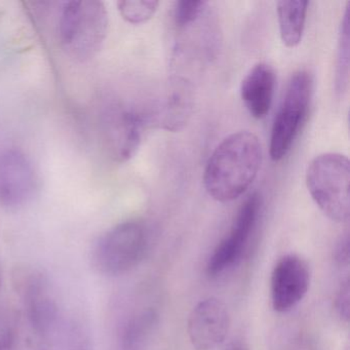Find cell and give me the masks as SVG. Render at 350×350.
I'll use <instances>...</instances> for the list:
<instances>
[{"instance_id": "cell-4", "label": "cell", "mask_w": 350, "mask_h": 350, "mask_svg": "<svg viewBox=\"0 0 350 350\" xmlns=\"http://www.w3.org/2000/svg\"><path fill=\"white\" fill-rule=\"evenodd\" d=\"M148 245L146 226L140 221H126L108 230L98 241L92 261L104 275H122L140 264Z\"/></svg>"}, {"instance_id": "cell-1", "label": "cell", "mask_w": 350, "mask_h": 350, "mask_svg": "<svg viewBox=\"0 0 350 350\" xmlns=\"http://www.w3.org/2000/svg\"><path fill=\"white\" fill-rule=\"evenodd\" d=\"M263 151L259 138L249 131L233 133L216 147L204 170L206 192L217 202L243 196L261 167Z\"/></svg>"}, {"instance_id": "cell-10", "label": "cell", "mask_w": 350, "mask_h": 350, "mask_svg": "<svg viewBox=\"0 0 350 350\" xmlns=\"http://www.w3.org/2000/svg\"><path fill=\"white\" fill-rule=\"evenodd\" d=\"M193 103L191 83L183 77H172L165 83L148 113H144L145 122L161 130L178 132L187 124Z\"/></svg>"}, {"instance_id": "cell-14", "label": "cell", "mask_w": 350, "mask_h": 350, "mask_svg": "<svg viewBox=\"0 0 350 350\" xmlns=\"http://www.w3.org/2000/svg\"><path fill=\"white\" fill-rule=\"evenodd\" d=\"M159 315L152 308L133 314L120 333V350H147L159 327Z\"/></svg>"}, {"instance_id": "cell-21", "label": "cell", "mask_w": 350, "mask_h": 350, "mask_svg": "<svg viewBox=\"0 0 350 350\" xmlns=\"http://www.w3.org/2000/svg\"><path fill=\"white\" fill-rule=\"evenodd\" d=\"M350 247H349V235L346 233L345 235L340 239L334 250V261L338 266L341 267H348L350 261Z\"/></svg>"}, {"instance_id": "cell-22", "label": "cell", "mask_w": 350, "mask_h": 350, "mask_svg": "<svg viewBox=\"0 0 350 350\" xmlns=\"http://www.w3.org/2000/svg\"><path fill=\"white\" fill-rule=\"evenodd\" d=\"M16 333L12 329L0 335V350H16Z\"/></svg>"}, {"instance_id": "cell-5", "label": "cell", "mask_w": 350, "mask_h": 350, "mask_svg": "<svg viewBox=\"0 0 350 350\" xmlns=\"http://www.w3.org/2000/svg\"><path fill=\"white\" fill-rule=\"evenodd\" d=\"M312 93V79L300 70L291 77L270 136L272 161H280L290 152L303 124L306 120Z\"/></svg>"}, {"instance_id": "cell-20", "label": "cell", "mask_w": 350, "mask_h": 350, "mask_svg": "<svg viewBox=\"0 0 350 350\" xmlns=\"http://www.w3.org/2000/svg\"><path fill=\"white\" fill-rule=\"evenodd\" d=\"M65 350H92L91 340L81 325H73L67 337Z\"/></svg>"}, {"instance_id": "cell-18", "label": "cell", "mask_w": 350, "mask_h": 350, "mask_svg": "<svg viewBox=\"0 0 350 350\" xmlns=\"http://www.w3.org/2000/svg\"><path fill=\"white\" fill-rule=\"evenodd\" d=\"M208 10V3L206 1H178L176 3L175 9H174V23L179 29H186L196 23L198 20L202 19L206 15Z\"/></svg>"}, {"instance_id": "cell-8", "label": "cell", "mask_w": 350, "mask_h": 350, "mask_svg": "<svg viewBox=\"0 0 350 350\" xmlns=\"http://www.w3.org/2000/svg\"><path fill=\"white\" fill-rule=\"evenodd\" d=\"M308 263L296 254L282 256L272 270L270 300L275 312L286 313L294 309L308 293L310 286Z\"/></svg>"}, {"instance_id": "cell-24", "label": "cell", "mask_w": 350, "mask_h": 350, "mask_svg": "<svg viewBox=\"0 0 350 350\" xmlns=\"http://www.w3.org/2000/svg\"><path fill=\"white\" fill-rule=\"evenodd\" d=\"M0 286H1V278H0Z\"/></svg>"}, {"instance_id": "cell-6", "label": "cell", "mask_w": 350, "mask_h": 350, "mask_svg": "<svg viewBox=\"0 0 350 350\" xmlns=\"http://www.w3.org/2000/svg\"><path fill=\"white\" fill-rule=\"evenodd\" d=\"M261 206V196L258 193L252 194L243 202L228 234L208 258L206 267L208 278H219L241 261L257 226Z\"/></svg>"}, {"instance_id": "cell-2", "label": "cell", "mask_w": 350, "mask_h": 350, "mask_svg": "<svg viewBox=\"0 0 350 350\" xmlns=\"http://www.w3.org/2000/svg\"><path fill=\"white\" fill-rule=\"evenodd\" d=\"M107 32L108 13L101 1L81 0L63 5L59 42L69 56L79 61L93 58L103 46Z\"/></svg>"}, {"instance_id": "cell-16", "label": "cell", "mask_w": 350, "mask_h": 350, "mask_svg": "<svg viewBox=\"0 0 350 350\" xmlns=\"http://www.w3.org/2000/svg\"><path fill=\"white\" fill-rule=\"evenodd\" d=\"M349 3H348L342 19L337 60H336V90L339 94L346 91L348 87V79H349Z\"/></svg>"}, {"instance_id": "cell-13", "label": "cell", "mask_w": 350, "mask_h": 350, "mask_svg": "<svg viewBox=\"0 0 350 350\" xmlns=\"http://www.w3.org/2000/svg\"><path fill=\"white\" fill-rule=\"evenodd\" d=\"M275 83V71L267 63L256 64L241 81V100L256 120L265 118L269 112Z\"/></svg>"}, {"instance_id": "cell-3", "label": "cell", "mask_w": 350, "mask_h": 350, "mask_svg": "<svg viewBox=\"0 0 350 350\" xmlns=\"http://www.w3.org/2000/svg\"><path fill=\"white\" fill-rule=\"evenodd\" d=\"M350 165L345 155L323 153L306 172V185L319 210L334 222L349 220Z\"/></svg>"}, {"instance_id": "cell-15", "label": "cell", "mask_w": 350, "mask_h": 350, "mask_svg": "<svg viewBox=\"0 0 350 350\" xmlns=\"http://www.w3.org/2000/svg\"><path fill=\"white\" fill-rule=\"evenodd\" d=\"M308 1L282 0L278 3V25L280 38L286 48L300 44L306 23Z\"/></svg>"}, {"instance_id": "cell-23", "label": "cell", "mask_w": 350, "mask_h": 350, "mask_svg": "<svg viewBox=\"0 0 350 350\" xmlns=\"http://www.w3.org/2000/svg\"><path fill=\"white\" fill-rule=\"evenodd\" d=\"M227 350H249V348L241 342H235V343L231 344Z\"/></svg>"}, {"instance_id": "cell-7", "label": "cell", "mask_w": 350, "mask_h": 350, "mask_svg": "<svg viewBox=\"0 0 350 350\" xmlns=\"http://www.w3.org/2000/svg\"><path fill=\"white\" fill-rule=\"evenodd\" d=\"M48 284L46 276L33 268H18L14 273V286L23 300L28 319L42 337H49L58 321V306Z\"/></svg>"}, {"instance_id": "cell-12", "label": "cell", "mask_w": 350, "mask_h": 350, "mask_svg": "<svg viewBox=\"0 0 350 350\" xmlns=\"http://www.w3.org/2000/svg\"><path fill=\"white\" fill-rule=\"evenodd\" d=\"M36 175L28 157L17 149L0 151V206H25L36 190Z\"/></svg>"}, {"instance_id": "cell-19", "label": "cell", "mask_w": 350, "mask_h": 350, "mask_svg": "<svg viewBox=\"0 0 350 350\" xmlns=\"http://www.w3.org/2000/svg\"><path fill=\"white\" fill-rule=\"evenodd\" d=\"M349 278H345L336 293L334 307L340 321L349 323L350 317V286Z\"/></svg>"}, {"instance_id": "cell-17", "label": "cell", "mask_w": 350, "mask_h": 350, "mask_svg": "<svg viewBox=\"0 0 350 350\" xmlns=\"http://www.w3.org/2000/svg\"><path fill=\"white\" fill-rule=\"evenodd\" d=\"M120 15L129 23L141 24L157 13L159 3L155 0H126L118 3Z\"/></svg>"}, {"instance_id": "cell-9", "label": "cell", "mask_w": 350, "mask_h": 350, "mask_svg": "<svg viewBox=\"0 0 350 350\" xmlns=\"http://www.w3.org/2000/svg\"><path fill=\"white\" fill-rule=\"evenodd\" d=\"M144 113L124 105H113L103 114V133L108 153L114 161L124 163L140 146Z\"/></svg>"}, {"instance_id": "cell-11", "label": "cell", "mask_w": 350, "mask_h": 350, "mask_svg": "<svg viewBox=\"0 0 350 350\" xmlns=\"http://www.w3.org/2000/svg\"><path fill=\"white\" fill-rule=\"evenodd\" d=\"M230 327L228 307L215 297L198 302L188 317V337L196 350L216 349L224 343Z\"/></svg>"}]
</instances>
